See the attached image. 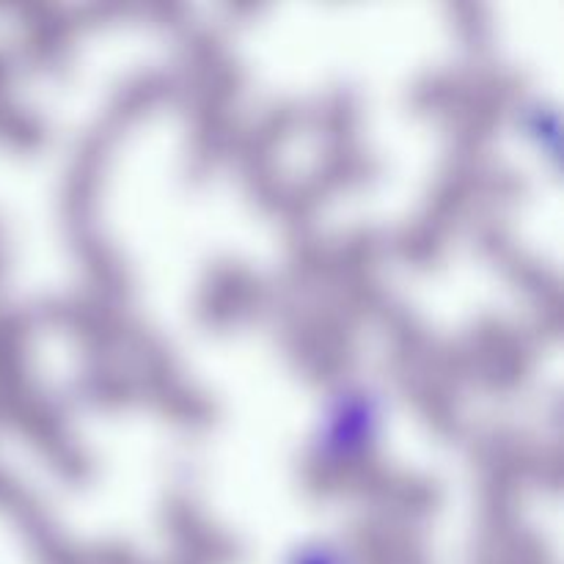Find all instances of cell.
I'll use <instances>...</instances> for the list:
<instances>
[{
	"label": "cell",
	"mask_w": 564,
	"mask_h": 564,
	"mask_svg": "<svg viewBox=\"0 0 564 564\" xmlns=\"http://www.w3.org/2000/svg\"><path fill=\"white\" fill-rule=\"evenodd\" d=\"M383 394L364 380H341L328 391L308 435V460L317 468H341L361 460L383 427Z\"/></svg>",
	"instance_id": "obj_1"
},
{
	"label": "cell",
	"mask_w": 564,
	"mask_h": 564,
	"mask_svg": "<svg viewBox=\"0 0 564 564\" xmlns=\"http://www.w3.org/2000/svg\"><path fill=\"white\" fill-rule=\"evenodd\" d=\"M281 564H356L350 551L330 538H312L284 554Z\"/></svg>",
	"instance_id": "obj_2"
}]
</instances>
